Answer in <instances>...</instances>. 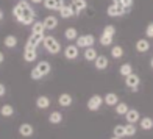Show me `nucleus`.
I'll return each instance as SVG.
<instances>
[{
  "label": "nucleus",
  "mask_w": 153,
  "mask_h": 139,
  "mask_svg": "<svg viewBox=\"0 0 153 139\" xmlns=\"http://www.w3.org/2000/svg\"><path fill=\"white\" fill-rule=\"evenodd\" d=\"M97 56H99V53H97V50H95L94 47L85 48V59H86V61H95Z\"/></svg>",
  "instance_id": "4be33fe9"
},
{
  "label": "nucleus",
  "mask_w": 153,
  "mask_h": 139,
  "mask_svg": "<svg viewBox=\"0 0 153 139\" xmlns=\"http://www.w3.org/2000/svg\"><path fill=\"white\" fill-rule=\"evenodd\" d=\"M123 8H125V11H130L131 10V6H133V0H122V3H120Z\"/></svg>",
  "instance_id": "e433bc0d"
},
{
  "label": "nucleus",
  "mask_w": 153,
  "mask_h": 139,
  "mask_svg": "<svg viewBox=\"0 0 153 139\" xmlns=\"http://www.w3.org/2000/svg\"><path fill=\"white\" fill-rule=\"evenodd\" d=\"M19 133H20V136H24V138H31L33 133H34V128H33L31 123H22L19 127Z\"/></svg>",
  "instance_id": "f8f14e48"
},
{
  "label": "nucleus",
  "mask_w": 153,
  "mask_h": 139,
  "mask_svg": "<svg viewBox=\"0 0 153 139\" xmlns=\"http://www.w3.org/2000/svg\"><path fill=\"white\" fill-rule=\"evenodd\" d=\"M139 83H141V80H139V77L136 74H131V75H128V77H125V85H127V88H130L133 92L137 91Z\"/></svg>",
  "instance_id": "6e6552de"
},
{
  "label": "nucleus",
  "mask_w": 153,
  "mask_h": 139,
  "mask_svg": "<svg viewBox=\"0 0 153 139\" xmlns=\"http://www.w3.org/2000/svg\"><path fill=\"white\" fill-rule=\"evenodd\" d=\"M103 103V97L102 95H92L91 99L88 100V108L89 111H97Z\"/></svg>",
  "instance_id": "9d476101"
},
{
  "label": "nucleus",
  "mask_w": 153,
  "mask_h": 139,
  "mask_svg": "<svg viewBox=\"0 0 153 139\" xmlns=\"http://www.w3.org/2000/svg\"><path fill=\"white\" fill-rule=\"evenodd\" d=\"M30 2L34 5H39V3H44V0H30Z\"/></svg>",
  "instance_id": "58836bf2"
},
{
  "label": "nucleus",
  "mask_w": 153,
  "mask_h": 139,
  "mask_svg": "<svg viewBox=\"0 0 153 139\" xmlns=\"http://www.w3.org/2000/svg\"><path fill=\"white\" fill-rule=\"evenodd\" d=\"M127 111H128V105H127V103L119 102V103L116 105V114H119V116H125V114H127Z\"/></svg>",
  "instance_id": "bb28decb"
},
{
  "label": "nucleus",
  "mask_w": 153,
  "mask_h": 139,
  "mask_svg": "<svg viewBox=\"0 0 153 139\" xmlns=\"http://www.w3.org/2000/svg\"><path fill=\"white\" fill-rule=\"evenodd\" d=\"M13 16L16 17V20L22 25H33L34 24V13L31 3H28V0H19L13 8Z\"/></svg>",
  "instance_id": "f257e3e1"
},
{
  "label": "nucleus",
  "mask_w": 153,
  "mask_h": 139,
  "mask_svg": "<svg viewBox=\"0 0 153 139\" xmlns=\"http://www.w3.org/2000/svg\"><path fill=\"white\" fill-rule=\"evenodd\" d=\"M72 102H74V99H72V95L71 94H61L59 97H58V103H59V106H62V108H69L72 105Z\"/></svg>",
  "instance_id": "dca6fc26"
},
{
  "label": "nucleus",
  "mask_w": 153,
  "mask_h": 139,
  "mask_svg": "<svg viewBox=\"0 0 153 139\" xmlns=\"http://www.w3.org/2000/svg\"><path fill=\"white\" fill-rule=\"evenodd\" d=\"M36 106L39 109H47L48 106H50V99H48L47 95H39L36 99Z\"/></svg>",
  "instance_id": "6ab92c4d"
},
{
  "label": "nucleus",
  "mask_w": 153,
  "mask_h": 139,
  "mask_svg": "<svg viewBox=\"0 0 153 139\" xmlns=\"http://www.w3.org/2000/svg\"><path fill=\"white\" fill-rule=\"evenodd\" d=\"M64 58H67V59L78 58V45H67L64 50Z\"/></svg>",
  "instance_id": "4468645a"
},
{
  "label": "nucleus",
  "mask_w": 153,
  "mask_h": 139,
  "mask_svg": "<svg viewBox=\"0 0 153 139\" xmlns=\"http://www.w3.org/2000/svg\"><path fill=\"white\" fill-rule=\"evenodd\" d=\"M94 64L99 71H105V69L108 67V64H109V61H108V58L105 56V55H99V56L95 58Z\"/></svg>",
  "instance_id": "2eb2a0df"
},
{
  "label": "nucleus",
  "mask_w": 153,
  "mask_h": 139,
  "mask_svg": "<svg viewBox=\"0 0 153 139\" xmlns=\"http://www.w3.org/2000/svg\"><path fill=\"white\" fill-rule=\"evenodd\" d=\"M113 3H122V0H113Z\"/></svg>",
  "instance_id": "a19ab883"
},
{
  "label": "nucleus",
  "mask_w": 153,
  "mask_h": 139,
  "mask_svg": "<svg viewBox=\"0 0 153 139\" xmlns=\"http://www.w3.org/2000/svg\"><path fill=\"white\" fill-rule=\"evenodd\" d=\"M5 92H6V88L2 85V83H0V97H3V95H5Z\"/></svg>",
  "instance_id": "4c0bfd02"
},
{
  "label": "nucleus",
  "mask_w": 153,
  "mask_h": 139,
  "mask_svg": "<svg viewBox=\"0 0 153 139\" xmlns=\"http://www.w3.org/2000/svg\"><path fill=\"white\" fill-rule=\"evenodd\" d=\"M145 36H147L149 39L153 38V22L147 25V28H145Z\"/></svg>",
  "instance_id": "c9c22d12"
},
{
  "label": "nucleus",
  "mask_w": 153,
  "mask_h": 139,
  "mask_svg": "<svg viewBox=\"0 0 153 139\" xmlns=\"http://www.w3.org/2000/svg\"><path fill=\"white\" fill-rule=\"evenodd\" d=\"M0 114H2L3 117H11L13 114H14V108H13L11 105H3L2 108H0Z\"/></svg>",
  "instance_id": "a878e982"
},
{
  "label": "nucleus",
  "mask_w": 153,
  "mask_h": 139,
  "mask_svg": "<svg viewBox=\"0 0 153 139\" xmlns=\"http://www.w3.org/2000/svg\"><path fill=\"white\" fill-rule=\"evenodd\" d=\"M59 16H61L62 19H69V17L75 16V11H74V8H72L71 5H64V6L59 10Z\"/></svg>",
  "instance_id": "aec40b11"
},
{
  "label": "nucleus",
  "mask_w": 153,
  "mask_h": 139,
  "mask_svg": "<svg viewBox=\"0 0 153 139\" xmlns=\"http://www.w3.org/2000/svg\"><path fill=\"white\" fill-rule=\"evenodd\" d=\"M61 120H62V114L59 111H53V113L48 116V122L52 125H58V123H61Z\"/></svg>",
  "instance_id": "b1692460"
},
{
  "label": "nucleus",
  "mask_w": 153,
  "mask_h": 139,
  "mask_svg": "<svg viewBox=\"0 0 153 139\" xmlns=\"http://www.w3.org/2000/svg\"><path fill=\"white\" fill-rule=\"evenodd\" d=\"M136 50H137L139 53L149 52V50H150V42H149V39H139L137 42H136Z\"/></svg>",
  "instance_id": "f3484780"
},
{
  "label": "nucleus",
  "mask_w": 153,
  "mask_h": 139,
  "mask_svg": "<svg viewBox=\"0 0 153 139\" xmlns=\"http://www.w3.org/2000/svg\"><path fill=\"white\" fill-rule=\"evenodd\" d=\"M50 71H52L50 62H48V61H39L38 64L31 69L30 77H31L33 80H41V78H44L45 75L50 74Z\"/></svg>",
  "instance_id": "f03ea898"
},
{
  "label": "nucleus",
  "mask_w": 153,
  "mask_h": 139,
  "mask_svg": "<svg viewBox=\"0 0 153 139\" xmlns=\"http://www.w3.org/2000/svg\"><path fill=\"white\" fill-rule=\"evenodd\" d=\"M5 61V55H3V52H0V64Z\"/></svg>",
  "instance_id": "ea45409f"
},
{
  "label": "nucleus",
  "mask_w": 153,
  "mask_h": 139,
  "mask_svg": "<svg viewBox=\"0 0 153 139\" xmlns=\"http://www.w3.org/2000/svg\"><path fill=\"white\" fill-rule=\"evenodd\" d=\"M71 6L74 8L75 14L78 16V14H81V13H83V11H85V10L88 8V2H86V0H72Z\"/></svg>",
  "instance_id": "9b49d317"
},
{
  "label": "nucleus",
  "mask_w": 153,
  "mask_h": 139,
  "mask_svg": "<svg viewBox=\"0 0 153 139\" xmlns=\"http://www.w3.org/2000/svg\"><path fill=\"white\" fill-rule=\"evenodd\" d=\"M36 58H38V48L25 44V47H24V61L33 62V61H36Z\"/></svg>",
  "instance_id": "423d86ee"
},
{
  "label": "nucleus",
  "mask_w": 153,
  "mask_h": 139,
  "mask_svg": "<svg viewBox=\"0 0 153 139\" xmlns=\"http://www.w3.org/2000/svg\"><path fill=\"white\" fill-rule=\"evenodd\" d=\"M139 123H141L142 130H152L153 128V119H150V117H144V119L139 120Z\"/></svg>",
  "instance_id": "c85d7f7f"
},
{
  "label": "nucleus",
  "mask_w": 153,
  "mask_h": 139,
  "mask_svg": "<svg viewBox=\"0 0 153 139\" xmlns=\"http://www.w3.org/2000/svg\"><path fill=\"white\" fill-rule=\"evenodd\" d=\"M111 56L116 58V59H119L123 56V48L120 45H114L113 48H111Z\"/></svg>",
  "instance_id": "7c9ffc66"
},
{
  "label": "nucleus",
  "mask_w": 153,
  "mask_h": 139,
  "mask_svg": "<svg viewBox=\"0 0 153 139\" xmlns=\"http://www.w3.org/2000/svg\"><path fill=\"white\" fill-rule=\"evenodd\" d=\"M44 31H45V27H44V22H41V20H36L31 25V33H44Z\"/></svg>",
  "instance_id": "c756f323"
},
{
  "label": "nucleus",
  "mask_w": 153,
  "mask_h": 139,
  "mask_svg": "<svg viewBox=\"0 0 153 139\" xmlns=\"http://www.w3.org/2000/svg\"><path fill=\"white\" fill-rule=\"evenodd\" d=\"M119 72H120L122 77H128V75L133 74V67H131V64H128V62H125V64H122V66H120Z\"/></svg>",
  "instance_id": "393cba45"
},
{
  "label": "nucleus",
  "mask_w": 153,
  "mask_h": 139,
  "mask_svg": "<svg viewBox=\"0 0 153 139\" xmlns=\"http://www.w3.org/2000/svg\"><path fill=\"white\" fill-rule=\"evenodd\" d=\"M103 102H105L108 106H116L117 103H119V95L114 94V92H109V94H106V95H105Z\"/></svg>",
  "instance_id": "a211bd4d"
},
{
  "label": "nucleus",
  "mask_w": 153,
  "mask_h": 139,
  "mask_svg": "<svg viewBox=\"0 0 153 139\" xmlns=\"http://www.w3.org/2000/svg\"><path fill=\"white\" fill-rule=\"evenodd\" d=\"M44 38H45V34L44 33H31L28 39H27V45H31V47H39L41 44L44 42Z\"/></svg>",
  "instance_id": "0eeeda50"
},
{
  "label": "nucleus",
  "mask_w": 153,
  "mask_h": 139,
  "mask_svg": "<svg viewBox=\"0 0 153 139\" xmlns=\"http://www.w3.org/2000/svg\"><path fill=\"white\" fill-rule=\"evenodd\" d=\"M64 38L67 41H75L76 38H78V31H76V28H74V27H69V28H66V31H64Z\"/></svg>",
  "instance_id": "5701e85b"
},
{
  "label": "nucleus",
  "mask_w": 153,
  "mask_h": 139,
  "mask_svg": "<svg viewBox=\"0 0 153 139\" xmlns=\"http://www.w3.org/2000/svg\"><path fill=\"white\" fill-rule=\"evenodd\" d=\"M111 139H122V138H117V136H113V138H111Z\"/></svg>",
  "instance_id": "37998d69"
},
{
  "label": "nucleus",
  "mask_w": 153,
  "mask_h": 139,
  "mask_svg": "<svg viewBox=\"0 0 153 139\" xmlns=\"http://www.w3.org/2000/svg\"><path fill=\"white\" fill-rule=\"evenodd\" d=\"M114 33H116V27L114 25H106L105 28H103V34H108V36L114 38Z\"/></svg>",
  "instance_id": "f704fd0d"
},
{
  "label": "nucleus",
  "mask_w": 153,
  "mask_h": 139,
  "mask_svg": "<svg viewBox=\"0 0 153 139\" xmlns=\"http://www.w3.org/2000/svg\"><path fill=\"white\" fill-rule=\"evenodd\" d=\"M95 42V38H94V34H83V36H78L76 38V45L83 47V48H88V47H92Z\"/></svg>",
  "instance_id": "20e7f679"
},
{
  "label": "nucleus",
  "mask_w": 153,
  "mask_h": 139,
  "mask_svg": "<svg viewBox=\"0 0 153 139\" xmlns=\"http://www.w3.org/2000/svg\"><path fill=\"white\" fill-rule=\"evenodd\" d=\"M2 17H3V11L0 10V20H2Z\"/></svg>",
  "instance_id": "79ce46f5"
},
{
  "label": "nucleus",
  "mask_w": 153,
  "mask_h": 139,
  "mask_svg": "<svg viewBox=\"0 0 153 139\" xmlns=\"http://www.w3.org/2000/svg\"><path fill=\"white\" fill-rule=\"evenodd\" d=\"M100 44H102L103 47L111 45V44H113V36H108V34H103V33H102V36H100Z\"/></svg>",
  "instance_id": "473e14b6"
},
{
  "label": "nucleus",
  "mask_w": 153,
  "mask_h": 139,
  "mask_svg": "<svg viewBox=\"0 0 153 139\" xmlns=\"http://www.w3.org/2000/svg\"><path fill=\"white\" fill-rule=\"evenodd\" d=\"M44 48L50 53V55H58L61 52V44H59V41L56 38H53V36H45L44 38V42H42Z\"/></svg>",
  "instance_id": "7ed1b4c3"
},
{
  "label": "nucleus",
  "mask_w": 153,
  "mask_h": 139,
  "mask_svg": "<svg viewBox=\"0 0 153 139\" xmlns=\"http://www.w3.org/2000/svg\"><path fill=\"white\" fill-rule=\"evenodd\" d=\"M134 135H136V125L134 123H127V125H125V136L131 138Z\"/></svg>",
  "instance_id": "2f4dec72"
},
{
  "label": "nucleus",
  "mask_w": 153,
  "mask_h": 139,
  "mask_svg": "<svg viewBox=\"0 0 153 139\" xmlns=\"http://www.w3.org/2000/svg\"><path fill=\"white\" fill-rule=\"evenodd\" d=\"M106 13H108L109 17H120V16H123L127 11H125V8H123L120 3H111V5L108 6Z\"/></svg>",
  "instance_id": "39448f33"
},
{
  "label": "nucleus",
  "mask_w": 153,
  "mask_h": 139,
  "mask_svg": "<svg viewBox=\"0 0 153 139\" xmlns=\"http://www.w3.org/2000/svg\"><path fill=\"white\" fill-rule=\"evenodd\" d=\"M5 45L8 48H13L17 45V38L14 36V34H8V36L5 38Z\"/></svg>",
  "instance_id": "cd10ccee"
},
{
  "label": "nucleus",
  "mask_w": 153,
  "mask_h": 139,
  "mask_svg": "<svg viewBox=\"0 0 153 139\" xmlns=\"http://www.w3.org/2000/svg\"><path fill=\"white\" fill-rule=\"evenodd\" d=\"M114 136H117V138L125 136V125H116L114 127Z\"/></svg>",
  "instance_id": "72a5a7b5"
},
{
  "label": "nucleus",
  "mask_w": 153,
  "mask_h": 139,
  "mask_svg": "<svg viewBox=\"0 0 153 139\" xmlns=\"http://www.w3.org/2000/svg\"><path fill=\"white\" fill-rule=\"evenodd\" d=\"M152 67H153V58H152Z\"/></svg>",
  "instance_id": "c03bdc74"
},
{
  "label": "nucleus",
  "mask_w": 153,
  "mask_h": 139,
  "mask_svg": "<svg viewBox=\"0 0 153 139\" xmlns=\"http://www.w3.org/2000/svg\"><path fill=\"white\" fill-rule=\"evenodd\" d=\"M64 5H66L64 0H44L45 10H50V11H59Z\"/></svg>",
  "instance_id": "1a4fd4ad"
},
{
  "label": "nucleus",
  "mask_w": 153,
  "mask_h": 139,
  "mask_svg": "<svg viewBox=\"0 0 153 139\" xmlns=\"http://www.w3.org/2000/svg\"><path fill=\"white\" fill-rule=\"evenodd\" d=\"M125 117H127L128 123H136V122H139V113H137V109H128L127 114H125Z\"/></svg>",
  "instance_id": "412c9836"
},
{
  "label": "nucleus",
  "mask_w": 153,
  "mask_h": 139,
  "mask_svg": "<svg viewBox=\"0 0 153 139\" xmlns=\"http://www.w3.org/2000/svg\"><path fill=\"white\" fill-rule=\"evenodd\" d=\"M42 22H44L45 30H55L58 27V17L56 16H47Z\"/></svg>",
  "instance_id": "ddd939ff"
}]
</instances>
